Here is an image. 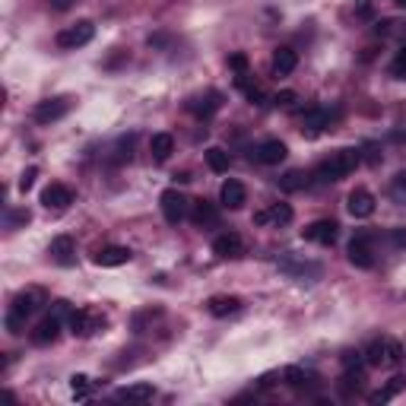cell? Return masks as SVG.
I'll use <instances>...</instances> for the list:
<instances>
[{"label":"cell","mask_w":406,"mask_h":406,"mask_svg":"<svg viewBox=\"0 0 406 406\" xmlns=\"http://www.w3.org/2000/svg\"><path fill=\"white\" fill-rule=\"evenodd\" d=\"M359 162H362L359 150H337L315 168V175H317V181L330 184V181H339V178H346V175H353Z\"/></svg>","instance_id":"6da1fadb"},{"label":"cell","mask_w":406,"mask_h":406,"mask_svg":"<svg viewBox=\"0 0 406 406\" xmlns=\"http://www.w3.org/2000/svg\"><path fill=\"white\" fill-rule=\"evenodd\" d=\"M45 305V295L38 292V289H29V292H19L13 299V305H10L7 311V330L10 333H23L26 327V317H32L38 308Z\"/></svg>","instance_id":"7a4b0ae2"},{"label":"cell","mask_w":406,"mask_h":406,"mask_svg":"<svg viewBox=\"0 0 406 406\" xmlns=\"http://www.w3.org/2000/svg\"><path fill=\"white\" fill-rule=\"evenodd\" d=\"M400 359H403V346L391 337L375 339L365 349V365H371V369H394V365H400Z\"/></svg>","instance_id":"3957f363"},{"label":"cell","mask_w":406,"mask_h":406,"mask_svg":"<svg viewBox=\"0 0 406 406\" xmlns=\"http://www.w3.org/2000/svg\"><path fill=\"white\" fill-rule=\"evenodd\" d=\"M92 35H96V26L89 23V19H80V23L67 26L64 32H58V48H67V51H73V48H83L92 42Z\"/></svg>","instance_id":"277c9868"},{"label":"cell","mask_w":406,"mask_h":406,"mask_svg":"<svg viewBox=\"0 0 406 406\" xmlns=\"http://www.w3.org/2000/svg\"><path fill=\"white\" fill-rule=\"evenodd\" d=\"M67 321H70V330H73L76 337H92L96 330H102L105 317H102L98 308H76Z\"/></svg>","instance_id":"5b68a950"},{"label":"cell","mask_w":406,"mask_h":406,"mask_svg":"<svg viewBox=\"0 0 406 406\" xmlns=\"http://www.w3.org/2000/svg\"><path fill=\"white\" fill-rule=\"evenodd\" d=\"M159 206H162V216H166L172 226H178L181 219L188 216V200H184V194H181L178 188L162 191V197H159Z\"/></svg>","instance_id":"8992f818"},{"label":"cell","mask_w":406,"mask_h":406,"mask_svg":"<svg viewBox=\"0 0 406 406\" xmlns=\"http://www.w3.org/2000/svg\"><path fill=\"white\" fill-rule=\"evenodd\" d=\"M349 263L353 267H359V270H369V267H375V251H371V235L359 232L353 241H349Z\"/></svg>","instance_id":"52a82bcc"},{"label":"cell","mask_w":406,"mask_h":406,"mask_svg":"<svg viewBox=\"0 0 406 406\" xmlns=\"http://www.w3.org/2000/svg\"><path fill=\"white\" fill-rule=\"evenodd\" d=\"M73 108V102H70L67 96H60V98H45V102H38L35 112H32V118L38 121V124H51V121H60L64 114Z\"/></svg>","instance_id":"ba28073f"},{"label":"cell","mask_w":406,"mask_h":406,"mask_svg":"<svg viewBox=\"0 0 406 406\" xmlns=\"http://www.w3.org/2000/svg\"><path fill=\"white\" fill-rule=\"evenodd\" d=\"M301 235H305L308 241H315V245L330 248L333 241H337V235H339V226L333 222V219H317V222H311L308 229H301Z\"/></svg>","instance_id":"9c48e42d"},{"label":"cell","mask_w":406,"mask_h":406,"mask_svg":"<svg viewBox=\"0 0 406 406\" xmlns=\"http://www.w3.org/2000/svg\"><path fill=\"white\" fill-rule=\"evenodd\" d=\"M346 210H349V216H355V219H369L371 213H375V194H371L369 188H355L353 194L346 197Z\"/></svg>","instance_id":"30bf717a"},{"label":"cell","mask_w":406,"mask_h":406,"mask_svg":"<svg viewBox=\"0 0 406 406\" xmlns=\"http://www.w3.org/2000/svg\"><path fill=\"white\" fill-rule=\"evenodd\" d=\"M327 127H330V112L321 105H311L301 118V134L305 136H321Z\"/></svg>","instance_id":"8fae6325"},{"label":"cell","mask_w":406,"mask_h":406,"mask_svg":"<svg viewBox=\"0 0 406 406\" xmlns=\"http://www.w3.org/2000/svg\"><path fill=\"white\" fill-rule=\"evenodd\" d=\"M42 203H45L48 210H67L70 203H73V191L67 188V184H48L45 191H42Z\"/></svg>","instance_id":"7c38bea8"},{"label":"cell","mask_w":406,"mask_h":406,"mask_svg":"<svg viewBox=\"0 0 406 406\" xmlns=\"http://www.w3.org/2000/svg\"><path fill=\"white\" fill-rule=\"evenodd\" d=\"M48 254L54 257V261L60 263V267H73L76 263V245L70 235H58V238H51V248H48Z\"/></svg>","instance_id":"4fadbf2b"},{"label":"cell","mask_w":406,"mask_h":406,"mask_svg":"<svg viewBox=\"0 0 406 406\" xmlns=\"http://www.w3.org/2000/svg\"><path fill=\"white\" fill-rule=\"evenodd\" d=\"M286 143L283 140H263L261 146L254 150V159L257 162H263V166H279L283 159H286Z\"/></svg>","instance_id":"5bb4252c"},{"label":"cell","mask_w":406,"mask_h":406,"mask_svg":"<svg viewBox=\"0 0 406 406\" xmlns=\"http://www.w3.org/2000/svg\"><path fill=\"white\" fill-rule=\"evenodd\" d=\"M58 337H60V317L58 315L42 317L38 327L32 330V343H38V346H48V343H54Z\"/></svg>","instance_id":"9a60e30c"},{"label":"cell","mask_w":406,"mask_h":406,"mask_svg":"<svg viewBox=\"0 0 406 406\" xmlns=\"http://www.w3.org/2000/svg\"><path fill=\"white\" fill-rule=\"evenodd\" d=\"M241 251H245V241L235 232H226V235H219V238H213V254L216 257H241Z\"/></svg>","instance_id":"2e32d148"},{"label":"cell","mask_w":406,"mask_h":406,"mask_svg":"<svg viewBox=\"0 0 406 406\" xmlns=\"http://www.w3.org/2000/svg\"><path fill=\"white\" fill-rule=\"evenodd\" d=\"M219 200H222V206H229V210H241L245 200H248V191H245L241 181H226L222 191H219Z\"/></svg>","instance_id":"e0dca14e"},{"label":"cell","mask_w":406,"mask_h":406,"mask_svg":"<svg viewBox=\"0 0 406 406\" xmlns=\"http://www.w3.org/2000/svg\"><path fill=\"white\" fill-rule=\"evenodd\" d=\"M206 311H210L213 317L238 315V311H241V299H235V295H213V299L206 301Z\"/></svg>","instance_id":"ac0fdd59"},{"label":"cell","mask_w":406,"mask_h":406,"mask_svg":"<svg viewBox=\"0 0 406 406\" xmlns=\"http://www.w3.org/2000/svg\"><path fill=\"white\" fill-rule=\"evenodd\" d=\"M283 381H286L289 387H295V391H311V387H317V378L311 375V371L299 369V365H289V369L283 371Z\"/></svg>","instance_id":"d6986e66"},{"label":"cell","mask_w":406,"mask_h":406,"mask_svg":"<svg viewBox=\"0 0 406 406\" xmlns=\"http://www.w3.org/2000/svg\"><path fill=\"white\" fill-rule=\"evenodd\" d=\"M156 397V387L152 384H127V387H121L118 391V400L124 403H146V400Z\"/></svg>","instance_id":"ffe728a7"},{"label":"cell","mask_w":406,"mask_h":406,"mask_svg":"<svg viewBox=\"0 0 406 406\" xmlns=\"http://www.w3.org/2000/svg\"><path fill=\"white\" fill-rule=\"evenodd\" d=\"M127 261H130V251L124 245H108V248H102L96 254L98 267H121V263H127Z\"/></svg>","instance_id":"44dd1931"},{"label":"cell","mask_w":406,"mask_h":406,"mask_svg":"<svg viewBox=\"0 0 406 406\" xmlns=\"http://www.w3.org/2000/svg\"><path fill=\"white\" fill-rule=\"evenodd\" d=\"M403 387H406V378H400V375H397V378H391V381L384 384V387H378V391H371V394H369V403H371V406L387 403V400H394L400 391H403Z\"/></svg>","instance_id":"7402d4cb"},{"label":"cell","mask_w":406,"mask_h":406,"mask_svg":"<svg viewBox=\"0 0 406 406\" xmlns=\"http://www.w3.org/2000/svg\"><path fill=\"white\" fill-rule=\"evenodd\" d=\"M295 67H299V54H295L292 48H276V51H273V73L276 76L292 73Z\"/></svg>","instance_id":"603a6c76"},{"label":"cell","mask_w":406,"mask_h":406,"mask_svg":"<svg viewBox=\"0 0 406 406\" xmlns=\"http://www.w3.org/2000/svg\"><path fill=\"white\" fill-rule=\"evenodd\" d=\"M191 219H194V226H213L219 219V210L210 200H194L191 203Z\"/></svg>","instance_id":"cb8c5ba5"},{"label":"cell","mask_w":406,"mask_h":406,"mask_svg":"<svg viewBox=\"0 0 406 406\" xmlns=\"http://www.w3.org/2000/svg\"><path fill=\"white\" fill-rule=\"evenodd\" d=\"M150 152H152V159H156V162H166V159L175 152V140H172V134H152V140H150Z\"/></svg>","instance_id":"d4e9b609"},{"label":"cell","mask_w":406,"mask_h":406,"mask_svg":"<svg viewBox=\"0 0 406 406\" xmlns=\"http://www.w3.org/2000/svg\"><path fill=\"white\" fill-rule=\"evenodd\" d=\"M219 98H222L219 92H206V98L200 96V98H194V102H191V112H194L197 118H210V114L219 108Z\"/></svg>","instance_id":"484cf974"},{"label":"cell","mask_w":406,"mask_h":406,"mask_svg":"<svg viewBox=\"0 0 406 406\" xmlns=\"http://www.w3.org/2000/svg\"><path fill=\"white\" fill-rule=\"evenodd\" d=\"M362 369H346L343 371V378H339V391H343V397H353V394H359L362 387Z\"/></svg>","instance_id":"4316f807"},{"label":"cell","mask_w":406,"mask_h":406,"mask_svg":"<svg viewBox=\"0 0 406 406\" xmlns=\"http://www.w3.org/2000/svg\"><path fill=\"white\" fill-rule=\"evenodd\" d=\"M203 156H206V166H210L216 175L229 172V152L222 150V146H210V150L203 152Z\"/></svg>","instance_id":"83f0119b"},{"label":"cell","mask_w":406,"mask_h":406,"mask_svg":"<svg viewBox=\"0 0 406 406\" xmlns=\"http://www.w3.org/2000/svg\"><path fill=\"white\" fill-rule=\"evenodd\" d=\"M267 219L276 222V226H286V222H292V206L289 203H273V206H267Z\"/></svg>","instance_id":"f1b7e54d"},{"label":"cell","mask_w":406,"mask_h":406,"mask_svg":"<svg viewBox=\"0 0 406 406\" xmlns=\"http://www.w3.org/2000/svg\"><path fill=\"white\" fill-rule=\"evenodd\" d=\"M391 200L406 206V168H400L397 175L391 178Z\"/></svg>","instance_id":"f546056e"},{"label":"cell","mask_w":406,"mask_h":406,"mask_svg":"<svg viewBox=\"0 0 406 406\" xmlns=\"http://www.w3.org/2000/svg\"><path fill=\"white\" fill-rule=\"evenodd\" d=\"M305 181H308V175L295 168V172H286L283 178H279V188L283 191H301L305 188Z\"/></svg>","instance_id":"4dcf8cb0"},{"label":"cell","mask_w":406,"mask_h":406,"mask_svg":"<svg viewBox=\"0 0 406 406\" xmlns=\"http://www.w3.org/2000/svg\"><path fill=\"white\" fill-rule=\"evenodd\" d=\"M283 270L286 273H299V276H305V273H311V276H317V273H321V267H317V263H301V261H283Z\"/></svg>","instance_id":"1f68e13d"},{"label":"cell","mask_w":406,"mask_h":406,"mask_svg":"<svg viewBox=\"0 0 406 406\" xmlns=\"http://www.w3.org/2000/svg\"><path fill=\"white\" fill-rule=\"evenodd\" d=\"M70 391H73L76 400H86L92 394V381L86 375H73V378H70Z\"/></svg>","instance_id":"d6a6232c"},{"label":"cell","mask_w":406,"mask_h":406,"mask_svg":"<svg viewBox=\"0 0 406 406\" xmlns=\"http://www.w3.org/2000/svg\"><path fill=\"white\" fill-rule=\"evenodd\" d=\"M391 76L394 80H406V45L397 51V58H394L391 64Z\"/></svg>","instance_id":"836d02e7"},{"label":"cell","mask_w":406,"mask_h":406,"mask_svg":"<svg viewBox=\"0 0 406 406\" xmlns=\"http://www.w3.org/2000/svg\"><path fill=\"white\" fill-rule=\"evenodd\" d=\"M35 178H38V168H35V166H29L23 175H19V191H23V194H26V191H32Z\"/></svg>","instance_id":"e575fe53"},{"label":"cell","mask_w":406,"mask_h":406,"mask_svg":"<svg viewBox=\"0 0 406 406\" xmlns=\"http://www.w3.org/2000/svg\"><path fill=\"white\" fill-rule=\"evenodd\" d=\"M355 16L371 19V16H375V0H355Z\"/></svg>","instance_id":"d590c367"},{"label":"cell","mask_w":406,"mask_h":406,"mask_svg":"<svg viewBox=\"0 0 406 406\" xmlns=\"http://www.w3.org/2000/svg\"><path fill=\"white\" fill-rule=\"evenodd\" d=\"M365 365V353H343V369H362Z\"/></svg>","instance_id":"8d00e7d4"},{"label":"cell","mask_w":406,"mask_h":406,"mask_svg":"<svg viewBox=\"0 0 406 406\" xmlns=\"http://www.w3.org/2000/svg\"><path fill=\"white\" fill-rule=\"evenodd\" d=\"M229 67H232L235 73H248V58H245V54H232V58H229Z\"/></svg>","instance_id":"74e56055"},{"label":"cell","mask_w":406,"mask_h":406,"mask_svg":"<svg viewBox=\"0 0 406 406\" xmlns=\"http://www.w3.org/2000/svg\"><path fill=\"white\" fill-rule=\"evenodd\" d=\"M292 102H295V92L292 89H283V92H276V96H273V105H279V108L292 105Z\"/></svg>","instance_id":"f35d334b"},{"label":"cell","mask_w":406,"mask_h":406,"mask_svg":"<svg viewBox=\"0 0 406 406\" xmlns=\"http://www.w3.org/2000/svg\"><path fill=\"white\" fill-rule=\"evenodd\" d=\"M391 245L400 251H406V229H394L391 232Z\"/></svg>","instance_id":"ab89813d"},{"label":"cell","mask_w":406,"mask_h":406,"mask_svg":"<svg viewBox=\"0 0 406 406\" xmlns=\"http://www.w3.org/2000/svg\"><path fill=\"white\" fill-rule=\"evenodd\" d=\"M29 210H13L10 213V222H13V226H26V222H29Z\"/></svg>","instance_id":"60d3db41"},{"label":"cell","mask_w":406,"mask_h":406,"mask_svg":"<svg viewBox=\"0 0 406 406\" xmlns=\"http://www.w3.org/2000/svg\"><path fill=\"white\" fill-rule=\"evenodd\" d=\"M267 222H270V219H267V210H257L254 213V226H267Z\"/></svg>","instance_id":"b9f144b4"},{"label":"cell","mask_w":406,"mask_h":406,"mask_svg":"<svg viewBox=\"0 0 406 406\" xmlns=\"http://www.w3.org/2000/svg\"><path fill=\"white\" fill-rule=\"evenodd\" d=\"M70 3H73V0H51V7H54V10H67Z\"/></svg>","instance_id":"7bdbcfd3"},{"label":"cell","mask_w":406,"mask_h":406,"mask_svg":"<svg viewBox=\"0 0 406 406\" xmlns=\"http://www.w3.org/2000/svg\"><path fill=\"white\" fill-rule=\"evenodd\" d=\"M397 3H400V7H406V0H397Z\"/></svg>","instance_id":"ee69618b"}]
</instances>
